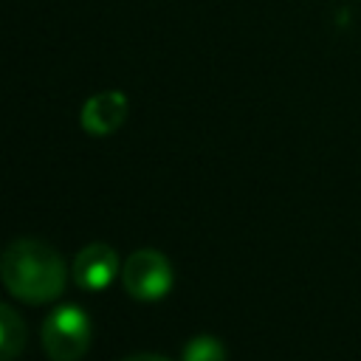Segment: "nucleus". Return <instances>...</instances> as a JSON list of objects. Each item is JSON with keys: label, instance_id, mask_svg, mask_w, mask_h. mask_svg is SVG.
<instances>
[{"label": "nucleus", "instance_id": "7", "mask_svg": "<svg viewBox=\"0 0 361 361\" xmlns=\"http://www.w3.org/2000/svg\"><path fill=\"white\" fill-rule=\"evenodd\" d=\"M180 361H226V347L212 336H195L183 347Z\"/></svg>", "mask_w": 361, "mask_h": 361}, {"label": "nucleus", "instance_id": "1", "mask_svg": "<svg viewBox=\"0 0 361 361\" xmlns=\"http://www.w3.org/2000/svg\"><path fill=\"white\" fill-rule=\"evenodd\" d=\"M0 279L14 299L45 305L62 296L68 268L54 245L34 237H20L0 257Z\"/></svg>", "mask_w": 361, "mask_h": 361}, {"label": "nucleus", "instance_id": "4", "mask_svg": "<svg viewBox=\"0 0 361 361\" xmlns=\"http://www.w3.org/2000/svg\"><path fill=\"white\" fill-rule=\"evenodd\" d=\"M118 274V254L107 243L85 245L71 265V276L82 290H104Z\"/></svg>", "mask_w": 361, "mask_h": 361}, {"label": "nucleus", "instance_id": "6", "mask_svg": "<svg viewBox=\"0 0 361 361\" xmlns=\"http://www.w3.org/2000/svg\"><path fill=\"white\" fill-rule=\"evenodd\" d=\"M25 347V322L23 316L0 302V361H14Z\"/></svg>", "mask_w": 361, "mask_h": 361}, {"label": "nucleus", "instance_id": "8", "mask_svg": "<svg viewBox=\"0 0 361 361\" xmlns=\"http://www.w3.org/2000/svg\"><path fill=\"white\" fill-rule=\"evenodd\" d=\"M121 361H169V358L155 355V353H135V355H127V358H121Z\"/></svg>", "mask_w": 361, "mask_h": 361}, {"label": "nucleus", "instance_id": "5", "mask_svg": "<svg viewBox=\"0 0 361 361\" xmlns=\"http://www.w3.org/2000/svg\"><path fill=\"white\" fill-rule=\"evenodd\" d=\"M130 113V102L121 90H102L96 96H90L85 104H82V113H79V124L87 135L93 138H104L110 133H116L124 118Z\"/></svg>", "mask_w": 361, "mask_h": 361}, {"label": "nucleus", "instance_id": "2", "mask_svg": "<svg viewBox=\"0 0 361 361\" xmlns=\"http://www.w3.org/2000/svg\"><path fill=\"white\" fill-rule=\"evenodd\" d=\"M90 338V316L79 305H59L42 322V350L51 361H79Z\"/></svg>", "mask_w": 361, "mask_h": 361}, {"label": "nucleus", "instance_id": "3", "mask_svg": "<svg viewBox=\"0 0 361 361\" xmlns=\"http://www.w3.org/2000/svg\"><path fill=\"white\" fill-rule=\"evenodd\" d=\"M121 282L133 299L155 302V299H164L172 288V265L161 251L138 248L121 265Z\"/></svg>", "mask_w": 361, "mask_h": 361}]
</instances>
